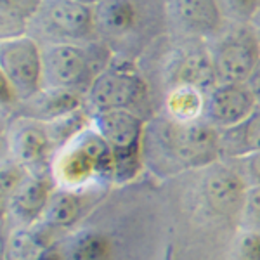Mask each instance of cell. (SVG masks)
Returning <instances> with one entry per match:
<instances>
[{
    "label": "cell",
    "instance_id": "cell-1",
    "mask_svg": "<svg viewBox=\"0 0 260 260\" xmlns=\"http://www.w3.org/2000/svg\"><path fill=\"white\" fill-rule=\"evenodd\" d=\"M219 160V130L203 118L179 121L163 113L146 121L142 165L158 177L203 170Z\"/></svg>",
    "mask_w": 260,
    "mask_h": 260
},
{
    "label": "cell",
    "instance_id": "cell-2",
    "mask_svg": "<svg viewBox=\"0 0 260 260\" xmlns=\"http://www.w3.org/2000/svg\"><path fill=\"white\" fill-rule=\"evenodd\" d=\"M113 56L115 52L101 40L45 44L42 47L44 89L71 92L85 99L92 82L110 64Z\"/></svg>",
    "mask_w": 260,
    "mask_h": 260
},
{
    "label": "cell",
    "instance_id": "cell-3",
    "mask_svg": "<svg viewBox=\"0 0 260 260\" xmlns=\"http://www.w3.org/2000/svg\"><path fill=\"white\" fill-rule=\"evenodd\" d=\"M50 170L57 187H108L113 184L115 163L108 144L89 123L61 146L54 156Z\"/></svg>",
    "mask_w": 260,
    "mask_h": 260
},
{
    "label": "cell",
    "instance_id": "cell-4",
    "mask_svg": "<svg viewBox=\"0 0 260 260\" xmlns=\"http://www.w3.org/2000/svg\"><path fill=\"white\" fill-rule=\"evenodd\" d=\"M149 103L151 92L144 75L130 57L118 54L113 56L85 94V110L89 115L125 110L149 120L146 116Z\"/></svg>",
    "mask_w": 260,
    "mask_h": 260
},
{
    "label": "cell",
    "instance_id": "cell-5",
    "mask_svg": "<svg viewBox=\"0 0 260 260\" xmlns=\"http://www.w3.org/2000/svg\"><path fill=\"white\" fill-rule=\"evenodd\" d=\"M146 118L125 110L103 111L90 115V125L108 144L115 170L113 184L125 186L137 177L144 169L142 165V137H144Z\"/></svg>",
    "mask_w": 260,
    "mask_h": 260
},
{
    "label": "cell",
    "instance_id": "cell-6",
    "mask_svg": "<svg viewBox=\"0 0 260 260\" xmlns=\"http://www.w3.org/2000/svg\"><path fill=\"white\" fill-rule=\"evenodd\" d=\"M163 0H104L94 7L98 39L113 49V44H130L165 14H158Z\"/></svg>",
    "mask_w": 260,
    "mask_h": 260
},
{
    "label": "cell",
    "instance_id": "cell-7",
    "mask_svg": "<svg viewBox=\"0 0 260 260\" xmlns=\"http://www.w3.org/2000/svg\"><path fill=\"white\" fill-rule=\"evenodd\" d=\"M207 44L217 82L245 83L260 62V42L248 23H228Z\"/></svg>",
    "mask_w": 260,
    "mask_h": 260
},
{
    "label": "cell",
    "instance_id": "cell-8",
    "mask_svg": "<svg viewBox=\"0 0 260 260\" xmlns=\"http://www.w3.org/2000/svg\"><path fill=\"white\" fill-rule=\"evenodd\" d=\"M35 30L47 44H80L99 40L95 33L94 7L77 0H42L30 21L28 31Z\"/></svg>",
    "mask_w": 260,
    "mask_h": 260
},
{
    "label": "cell",
    "instance_id": "cell-9",
    "mask_svg": "<svg viewBox=\"0 0 260 260\" xmlns=\"http://www.w3.org/2000/svg\"><path fill=\"white\" fill-rule=\"evenodd\" d=\"M0 70L14 89L18 101H28L44 89L42 45L30 35L0 42Z\"/></svg>",
    "mask_w": 260,
    "mask_h": 260
},
{
    "label": "cell",
    "instance_id": "cell-10",
    "mask_svg": "<svg viewBox=\"0 0 260 260\" xmlns=\"http://www.w3.org/2000/svg\"><path fill=\"white\" fill-rule=\"evenodd\" d=\"M163 83L167 90L175 87H192L203 94L210 92L219 82L207 42L182 39V44L167 57L163 66Z\"/></svg>",
    "mask_w": 260,
    "mask_h": 260
},
{
    "label": "cell",
    "instance_id": "cell-11",
    "mask_svg": "<svg viewBox=\"0 0 260 260\" xmlns=\"http://www.w3.org/2000/svg\"><path fill=\"white\" fill-rule=\"evenodd\" d=\"M9 151L16 161L30 172H52V160L59 142L49 121L16 118L9 130Z\"/></svg>",
    "mask_w": 260,
    "mask_h": 260
},
{
    "label": "cell",
    "instance_id": "cell-12",
    "mask_svg": "<svg viewBox=\"0 0 260 260\" xmlns=\"http://www.w3.org/2000/svg\"><path fill=\"white\" fill-rule=\"evenodd\" d=\"M104 196H106V187H87V189L56 187L39 224L44 225L59 241L94 212Z\"/></svg>",
    "mask_w": 260,
    "mask_h": 260
},
{
    "label": "cell",
    "instance_id": "cell-13",
    "mask_svg": "<svg viewBox=\"0 0 260 260\" xmlns=\"http://www.w3.org/2000/svg\"><path fill=\"white\" fill-rule=\"evenodd\" d=\"M165 19L180 39L205 42L228 24L217 0H165Z\"/></svg>",
    "mask_w": 260,
    "mask_h": 260
},
{
    "label": "cell",
    "instance_id": "cell-14",
    "mask_svg": "<svg viewBox=\"0 0 260 260\" xmlns=\"http://www.w3.org/2000/svg\"><path fill=\"white\" fill-rule=\"evenodd\" d=\"M201 172L203 177L200 182V191L210 212L240 219L248 186L238 170L229 161L219 160Z\"/></svg>",
    "mask_w": 260,
    "mask_h": 260
},
{
    "label": "cell",
    "instance_id": "cell-15",
    "mask_svg": "<svg viewBox=\"0 0 260 260\" xmlns=\"http://www.w3.org/2000/svg\"><path fill=\"white\" fill-rule=\"evenodd\" d=\"M255 108L257 103L246 83L219 82L205 95L201 118L215 130H224L245 120Z\"/></svg>",
    "mask_w": 260,
    "mask_h": 260
},
{
    "label": "cell",
    "instance_id": "cell-16",
    "mask_svg": "<svg viewBox=\"0 0 260 260\" xmlns=\"http://www.w3.org/2000/svg\"><path fill=\"white\" fill-rule=\"evenodd\" d=\"M56 187L52 172H30L7 205V222L12 228H26L40 222Z\"/></svg>",
    "mask_w": 260,
    "mask_h": 260
},
{
    "label": "cell",
    "instance_id": "cell-17",
    "mask_svg": "<svg viewBox=\"0 0 260 260\" xmlns=\"http://www.w3.org/2000/svg\"><path fill=\"white\" fill-rule=\"evenodd\" d=\"M85 106L82 95L64 90L42 89L39 94L21 103L19 116L39 121H56Z\"/></svg>",
    "mask_w": 260,
    "mask_h": 260
},
{
    "label": "cell",
    "instance_id": "cell-18",
    "mask_svg": "<svg viewBox=\"0 0 260 260\" xmlns=\"http://www.w3.org/2000/svg\"><path fill=\"white\" fill-rule=\"evenodd\" d=\"M257 151H260V108H255L234 127L219 130L220 160L233 161Z\"/></svg>",
    "mask_w": 260,
    "mask_h": 260
},
{
    "label": "cell",
    "instance_id": "cell-19",
    "mask_svg": "<svg viewBox=\"0 0 260 260\" xmlns=\"http://www.w3.org/2000/svg\"><path fill=\"white\" fill-rule=\"evenodd\" d=\"M56 243V238L39 222L26 228H11L6 260H39Z\"/></svg>",
    "mask_w": 260,
    "mask_h": 260
},
{
    "label": "cell",
    "instance_id": "cell-20",
    "mask_svg": "<svg viewBox=\"0 0 260 260\" xmlns=\"http://www.w3.org/2000/svg\"><path fill=\"white\" fill-rule=\"evenodd\" d=\"M42 0H0V42L28 33Z\"/></svg>",
    "mask_w": 260,
    "mask_h": 260
},
{
    "label": "cell",
    "instance_id": "cell-21",
    "mask_svg": "<svg viewBox=\"0 0 260 260\" xmlns=\"http://www.w3.org/2000/svg\"><path fill=\"white\" fill-rule=\"evenodd\" d=\"M205 95L192 87H175L167 90L165 113L179 121H192L203 116Z\"/></svg>",
    "mask_w": 260,
    "mask_h": 260
},
{
    "label": "cell",
    "instance_id": "cell-22",
    "mask_svg": "<svg viewBox=\"0 0 260 260\" xmlns=\"http://www.w3.org/2000/svg\"><path fill=\"white\" fill-rule=\"evenodd\" d=\"M28 174L30 170L16 161L12 156L9 160L0 161V213L2 215H6L7 205Z\"/></svg>",
    "mask_w": 260,
    "mask_h": 260
},
{
    "label": "cell",
    "instance_id": "cell-23",
    "mask_svg": "<svg viewBox=\"0 0 260 260\" xmlns=\"http://www.w3.org/2000/svg\"><path fill=\"white\" fill-rule=\"evenodd\" d=\"M238 220H240L241 231L260 233V186H250L246 189Z\"/></svg>",
    "mask_w": 260,
    "mask_h": 260
},
{
    "label": "cell",
    "instance_id": "cell-24",
    "mask_svg": "<svg viewBox=\"0 0 260 260\" xmlns=\"http://www.w3.org/2000/svg\"><path fill=\"white\" fill-rule=\"evenodd\" d=\"M225 23H250L260 0H217Z\"/></svg>",
    "mask_w": 260,
    "mask_h": 260
},
{
    "label": "cell",
    "instance_id": "cell-25",
    "mask_svg": "<svg viewBox=\"0 0 260 260\" xmlns=\"http://www.w3.org/2000/svg\"><path fill=\"white\" fill-rule=\"evenodd\" d=\"M233 260H260V233L241 231L233 246Z\"/></svg>",
    "mask_w": 260,
    "mask_h": 260
},
{
    "label": "cell",
    "instance_id": "cell-26",
    "mask_svg": "<svg viewBox=\"0 0 260 260\" xmlns=\"http://www.w3.org/2000/svg\"><path fill=\"white\" fill-rule=\"evenodd\" d=\"M229 163L238 170V174L241 175L248 187L260 186V151L248 154V156L238 158V160H233Z\"/></svg>",
    "mask_w": 260,
    "mask_h": 260
},
{
    "label": "cell",
    "instance_id": "cell-27",
    "mask_svg": "<svg viewBox=\"0 0 260 260\" xmlns=\"http://www.w3.org/2000/svg\"><path fill=\"white\" fill-rule=\"evenodd\" d=\"M18 103L19 101L14 89H12V85L7 80L6 75H4V71L0 70V108H11L16 106Z\"/></svg>",
    "mask_w": 260,
    "mask_h": 260
},
{
    "label": "cell",
    "instance_id": "cell-28",
    "mask_svg": "<svg viewBox=\"0 0 260 260\" xmlns=\"http://www.w3.org/2000/svg\"><path fill=\"white\" fill-rule=\"evenodd\" d=\"M245 83L248 85L251 95H253L255 103H257V108H260V62L255 66V70L251 71V75Z\"/></svg>",
    "mask_w": 260,
    "mask_h": 260
},
{
    "label": "cell",
    "instance_id": "cell-29",
    "mask_svg": "<svg viewBox=\"0 0 260 260\" xmlns=\"http://www.w3.org/2000/svg\"><path fill=\"white\" fill-rule=\"evenodd\" d=\"M7 215L0 213V260H6L7 255V240H9V231H7Z\"/></svg>",
    "mask_w": 260,
    "mask_h": 260
},
{
    "label": "cell",
    "instance_id": "cell-30",
    "mask_svg": "<svg viewBox=\"0 0 260 260\" xmlns=\"http://www.w3.org/2000/svg\"><path fill=\"white\" fill-rule=\"evenodd\" d=\"M250 26L253 28V31H255V35H257V39L260 42V7L257 9V12L253 14V18L250 19Z\"/></svg>",
    "mask_w": 260,
    "mask_h": 260
},
{
    "label": "cell",
    "instance_id": "cell-31",
    "mask_svg": "<svg viewBox=\"0 0 260 260\" xmlns=\"http://www.w3.org/2000/svg\"><path fill=\"white\" fill-rule=\"evenodd\" d=\"M39 260H59V257H57V253L54 251L52 246H50V248H49L47 251H45V253L42 255V257H40Z\"/></svg>",
    "mask_w": 260,
    "mask_h": 260
},
{
    "label": "cell",
    "instance_id": "cell-32",
    "mask_svg": "<svg viewBox=\"0 0 260 260\" xmlns=\"http://www.w3.org/2000/svg\"><path fill=\"white\" fill-rule=\"evenodd\" d=\"M77 2L85 4V6H90V7H95V6H98V4L104 2V0H77Z\"/></svg>",
    "mask_w": 260,
    "mask_h": 260
}]
</instances>
